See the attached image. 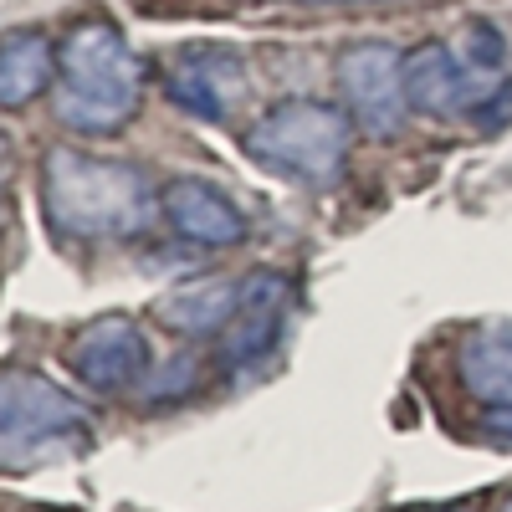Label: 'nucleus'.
I'll use <instances>...</instances> for the list:
<instances>
[{
  "instance_id": "12",
  "label": "nucleus",
  "mask_w": 512,
  "mask_h": 512,
  "mask_svg": "<svg viewBox=\"0 0 512 512\" xmlns=\"http://www.w3.org/2000/svg\"><path fill=\"white\" fill-rule=\"evenodd\" d=\"M57 77V47L41 31H11L0 41V108H26Z\"/></svg>"
},
{
  "instance_id": "10",
  "label": "nucleus",
  "mask_w": 512,
  "mask_h": 512,
  "mask_svg": "<svg viewBox=\"0 0 512 512\" xmlns=\"http://www.w3.org/2000/svg\"><path fill=\"white\" fill-rule=\"evenodd\" d=\"M456 374L466 384V395L482 400L487 410L512 405V318H497L466 333L456 349Z\"/></svg>"
},
{
  "instance_id": "3",
  "label": "nucleus",
  "mask_w": 512,
  "mask_h": 512,
  "mask_svg": "<svg viewBox=\"0 0 512 512\" xmlns=\"http://www.w3.org/2000/svg\"><path fill=\"white\" fill-rule=\"evenodd\" d=\"M93 420L72 395H62L52 379L31 369L0 374V466L31 472L41 461H57L72 451H88Z\"/></svg>"
},
{
  "instance_id": "16",
  "label": "nucleus",
  "mask_w": 512,
  "mask_h": 512,
  "mask_svg": "<svg viewBox=\"0 0 512 512\" xmlns=\"http://www.w3.org/2000/svg\"><path fill=\"white\" fill-rule=\"evenodd\" d=\"M308 6H359V0H308Z\"/></svg>"
},
{
  "instance_id": "5",
  "label": "nucleus",
  "mask_w": 512,
  "mask_h": 512,
  "mask_svg": "<svg viewBox=\"0 0 512 512\" xmlns=\"http://www.w3.org/2000/svg\"><path fill=\"white\" fill-rule=\"evenodd\" d=\"M164 93L200 123H226L246 103V62L216 41H190L164 67Z\"/></svg>"
},
{
  "instance_id": "9",
  "label": "nucleus",
  "mask_w": 512,
  "mask_h": 512,
  "mask_svg": "<svg viewBox=\"0 0 512 512\" xmlns=\"http://www.w3.org/2000/svg\"><path fill=\"white\" fill-rule=\"evenodd\" d=\"M164 216L180 231V241L205 246V251H226L246 241V216L205 180H175L164 190Z\"/></svg>"
},
{
  "instance_id": "6",
  "label": "nucleus",
  "mask_w": 512,
  "mask_h": 512,
  "mask_svg": "<svg viewBox=\"0 0 512 512\" xmlns=\"http://www.w3.org/2000/svg\"><path fill=\"white\" fill-rule=\"evenodd\" d=\"M338 82H344V103L349 118L374 139L400 134V123L410 113L405 98V57L390 41H359L338 57Z\"/></svg>"
},
{
  "instance_id": "11",
  "label": "nucleus",
  "mask_w": 512,
  "mask_h": 512,
  "mask_svg": "<svg viewBox=\"0 0 512 512\" xmlns=\"http://www.w3.org/2000/svg\"><path fill=\"white\" fill-rule=\"evenodd\" d=\"M241 308V287L226 277H205V282H185L175 292H164L154 313L164 328H175L185 338H210V333H226L231 318Z\"/></svg>"
},
{
  "instance_id": "14",
  "label": "nucleus",
  "mask_w": 512,
  "mask_h": 512,
  "mask_svg": "<svg viewBox=\"0 0 512 512\" xmlns=\"http://www.w3.org/2000/svg\"><path fill=\"white\" fill-rule=\"evenodd\" d=\"M456 52L472 62V67H492V72H502V62H507V41H502V31H497L492 21H466Z\"/></svg>"
},
{
  "instance_id": "17",
  "label": "nucleus",
  "mask_w": 512,
  "mask_h": 512,
  "mask_svg": "<svg viewBox=\"0 0 512 512\" xmlns=\"http://www.w3.org/2000/svg\"><path fill=\"white\" fill-rule=\"evenodd\" d=\"M502 512H512V497H507V502H502Z\"/></svg>"
},
{
  "instance_id": "1",
  "label": "nucleus",
  "mask_w": 512,
  "mask_h": 512,
  "mask_svg": "<svg viewBox=\"0 0 512 512\" xmlns=\"http://www.w3.org/2000/svg\"><path fill=\"white\" fill-rule=\"evenodd\" d=\"M41 205H47L52 231L72 241L144 236L164 210L139 164L98 159L82 149H47V159H41Z\"/></svg>"
},
{
  "instance_id": "8",
  "label": "nucleus",
  "mask_w": 512,
  "mask_h": 512,
  "mask_svg": "<svg viewBox=\"0 0 512 512\" xmlns=\"http://www.w3.org/2000/svg\"><path fill=\"white\" fill-rule=\"evenodd\" d=\"M292 308V282L282 272H256L241 282V308L226 328V369L251 374L256 364H267L282 318Z\"/></svg>"
},
{
  "instance_id": "7",
  "label": "nucleus",
  "mask_w": 512,
  "mask_h": 512,
  "mask_svg": "<svg viewBox=\"0 0 512 512\" xmlns=\"http://www.w3.org/2000/svg\"><path fill=\"white\" fill-rule=\"evenodd\" d=\"M67 369L88 384V390L113 395V390H139V379L154 369V354H149V338L134 318L108 313V318H93L72 333Z\"/></svg>"
},
{
  "instance_id": "4",
  "label": "nucleus",
  "mask_w": 512,
  "mask_h": 512,
  "mask_svg": "<svg viewBox=\"0 0 512 512\" xmlns=\"http://www.w3.org/2000/svg\"><path fill=\"white\" fill-rule=\"evenodd\" d=\"M349 139H354V118L344 108L297 98L251 123L246 154L267 175H282L297 185H328L338 180V169L349 159Z\"/></svg>"
},
{
  "instance_id": "15",
  "label": "nucleus",
  "mask_w": 512,
  "mask_h": 512,
  "mask_svg": "<svg viewBox=\"0 0 512 512\" xmlns=\"http://www.w3.org/2000/svg\"><path fill=\"white\" fill-rule=\"evenodd\" d=\"M487 436H497V441H507V446H512V405L487 410Z\"/></svg>"
},
{
  "instance_id": "2",
  "label": "nucleus",
  "mask_w": 512,
  "mask_h": 512,
  "mask_svg": "<svg viewBox=\"0 0 512 512\" xmlns=\"http://www.w3.org/2000/svg\"><path fill=\"white\" fill-rule=\"evenodd\" d=\"M144 93V67L134 47L108 21H82L57 52V123L72 134L108 139L134 123Z\"/></svg>"
},
{
  "instance_id": "13",
  "label": "nucleus",
  "mask_w": 512,
  "mask_h": 512,
  "mask_svg": "<svg viewBox=\"0 0 512 512\" xmlns=\"http://www.w3.org/2000/svg\"><path fill=\"white\" fill-rule=\"evenodd\" d=\"M195 384H200V364H195V354H175L169 364H159L154 374L139 379V395H149V400H169V395H190Z\"/></svg>"
}]
</instances>
